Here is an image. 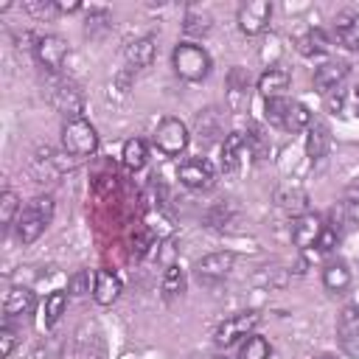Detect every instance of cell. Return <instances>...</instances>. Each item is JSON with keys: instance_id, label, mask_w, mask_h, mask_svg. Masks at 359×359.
Segmentation results:
<instances>
[{"instance_id": "cell-4", "label": "cell", "mask_w": 359, "mask_h": 359, "mask_svg": "<svg viewBox=\"0 0 359 359\" xmlns=\"http://www.w3.org/2000/svg\"><path fill=\"white\" fill-rule=\"evenodd\" d=\"M62 149L70 157H90V154H95L98 135H95L93 123L84 121V118L65 121V126H62Z\"/></svg>"}, {"instance_id": "cell-7", "label": "cell", "mask_w": 359, "mask_h": 359, "mask_svg": "<svg viewBox=\"0 0 359 359\" xmlns=\"http://www.w3.org/2000/svg\"><path fill=\"white\" fill-rule=\"evenodd\" d=\"M154 146L163 154H180L188 146V126L180 118H163L154 129Z\"/></svg>"}, {"instance_id": "cell-37", "label": "cell", "mask_w": 359, "mask_h": 359, "mask_svg": "<svg viewBox=\"0 0 359 359\" xmlns=\"http://www.w3.org/2000/svg\"><path fill=\"white\" fill-rule=\"evenodd\" d=\"M14 342H17V339H14V331H11L8 325H3V328H0V356H3V359L11 356Z\"/></svg>"}, {"instance_id": "cell-1", "label": "cell", "mask_w": 359, "mask_h": 359, "mask_svg": "<svg viewBox=\"0 0 359 359\" xmlns=\"http://www.w3.org/2000/svg\"><path fill=\"white\" fill-rule=\"evenodd\" d=\"M50 219H53V199L50 196H34L17 216V238L22 244L36 241L45 233V227L50 224Z\"/></svg>"}, {"instance_id": "cell-5", "label": "cell", "mask_w": 359, "mask_h": 359, "mask_svg": "<svg viewBox=\"0 0 359 359\" xmlns=\"http://www.w3.org/2000/svg\"><path fill=\"white\" fill-rule=\"evenodd\" d=\"M48 98H50V104H53L62 115H67V121H70V118H81L84 95H81V90H79L76 81H70V79H53V81L48 84Z\"/></svg>"}, {"instance_id": "cell-38", "label": "cell", "mask_w": 359, "mask_h": 359, "mask_svg": "<svg viewBox=\"0 0 359 359\" xmlns=\"http://www.w3.org/2000/svg\"><path fill=\"white\" fill-rule=\"evenodd\" d=\"M345 213L351 222H359V194H353L348 202H345Z\"/></svg>"}, {"instance_id": "cell-14", "label": "cell", "mask_w": 359, "mask_h": 359, "mask_svg": "<svg viewBox=\"0 0 359 359\" xmlns=\"http://www.w3.org/2000/svg\"><path fill=\"white\" fill-rule=\"evenodd\" d=\"M180 182L188 185V188H194V191H208L213 185V168H210V163L208 160H199V157L185 160L180 165Z\"/></svg>"}, {"instance_id": "cell-34", "label": "cell", "mask_w": 359, "mask_h": 359, "mask_svg": "<svg viewBox=\"0 0 359 359\" xmlns=\"http://www.w3.org/2000/svg\"><path fill=\"white\" fill-rule=\"evenodd\" d=\"M151 247H154V233H151V230L143 227V230H137V233L132 236V255H135V258H143Z\"/></svg>"}, {"instance_id": "cell-20", "label": "cell", "mask_w": 359, "mask_h": 359, "mask_svg": "<svg viewBox=\"0 0 359 359\" xmlns=\"http://www.w3.org/2000/svg\"><path fill=\"white\" fill-rule=\"evenodd\" d=\"M121 294V280L118 275H112L109 269H98L95 272V283H93V300L98 306H112Z\"/></svg>"}, {"instance_id": "cell-26", "label": "cell", "mask_w": 359, "mask_h": 359, "mask_svg": "<svg viewBox=\"0 0 359 359\" xmlns=\"http://www.w3.org/2000/svg\"><path fill=\"white\" fill-rule=\"evenodd\" d=\"M328 48H331V39H328V34L323 28H311L309 34H303L297 39V50L303 56H323Z\"/></svg>"}, {"instance_id": "cell-10", "label": "cell", "mask_w": 359, "mask_h": 359, "mask_svg": "<svg viewBox=\"0 0 359 359\" xmlns=\"http://www.w3.org/2000/svg\"><path fill=\"white\" fill-rule=\"evenodd\" d=\"M269 17H272V3H269V0L244 3V6L238 8V28H241V34H247V36H258L261 31H266Z\"/></svg>"}, {"instance_id": "cell-9", "label": "cell", "mask_w": 359, "mask_h": 359, "mask_svg": "<svg viewBox=\"0 0 359 359\" xmlns=\"http://www.w3.org/2000/svg\"><path fill=\"white\" fill-rule=\"evenodd\" d=\"M34 56L48 73H59L65 59H67V42L56 34H45L34 42Z\"/></svg>"}, {"instance_id": "cell-12", "label": "cell", "mask_w": 359, "mask_h": 359, "mask_svg": "<svg viewBox=\"0 0 359 359\" xmlns=\"http://www.w3.org/2000/svg\"><path fill=\"white\" fill-rule=\"evenodd\" d=\"M227 107L233 112L250 109V73L244 67H230L227 73Z\"/></svg>"}, {"instance_id": "cell-28", "label": "cell", "mask_w": 359, "mask_h": 359, "mask_svg": "<svg viewBox=\"0 0 359 359\" xmlns=\"http://www.w3.org/2000/svg\"><path fill=\"white\" fill-rule=\"evenodd\" d=\"M20 196L14 191H3L0 194V224L3 230H8L11 224H17V216H20Z\"/></svg>"}, {"instance_id": "cell-2", "label": "cell", "mask_w": 359, "mask_h": 359, "mask_svg": "<svg viewBox=\"0 0 359 359\" xmlns=\"http://www.w3.org/2000/svg\"><path fill=\"white\" fill-rule=\"evenodd\" d=\"M264 112H266V121H269V123H275V126H280V129H286V132L309 129L311 121H314L306 104L292 101V98H283V95H280V98H266Z\"/></svg>"}, {"instance_id": "cell-23", "label": "cell", "mask_w": 359, "mask_h": 359, "mask_svg": "<svg viewBox=\"0 0 359 359\" xmlns=\"http://www.w3.org/2000/svg\"><path fill=\"white\" fill-rule=\"evenodd\" d=\"M328 146H331V132L323 121H311L309 126V135H306V154L309 160H323L328 154Z\"/></svg>"}, {"instance_id": "cell-27", "label": "cell", "mask_w": 359, "mask_h": 359, "mask_svg": "<svg viewBox=\"0 0 359 359\" xmlns=\"http://www.w3.org/2000/svg\"><path fill=\"white\" fill-rule=\"evenodd\" d=\"M121 157H123V165H126L129 171H140V168L146 165V160H149V149H146V143H143L140 137H129V140L123 143Z\"/></svg>"}, {"instance_id": "cell-24", "label": "cell", "mask_w": 359, "mask_h": 359, "mask_svg": "<svg viewBox=\"0 0 359 359\" xmlns=\"http://www.w3.org/2000/svg\"><path fill=\"white\" fill-rule=\"evenodd\" d=\"M275 202H278L286 213H292V216L309 213V194H306L300 185H283V188H278Z\"/></svg>"}, {"instance_id": "cell-33", "label": "cell", "mask_w": 359, "mask_h": 359, "mask_svg": "<svg viewBox=\"0 0 359 359\" xmlns=\"http://www.w3.org/2000/svg\"><path fill=\"white\" fill-rule=\"evenodd\" d=\"M93 283H95V272H90V269H79V272L67 280V292H70V297H84V294H90Z\"/></svg>"}, {"instance_id": "cell-36", "label": "cell", "mask_w": 359, "mask_h": 359, "mask_svg": "<svg viewBox=\"0 0 359 359\" xmlns=\"http://www.w3.org/2000/svg\"><path fill=\"white\" fill-rule=\"evenodd\" d=\"M205 222H208L210 227H224V224L230 222V205H213V208L208 210Z\"/></svg>"}, {"instance_id": "cell-30", "label": "cell", "mask_w": 359, "mask_h": 359, "mask_svg": "<svg viewBox=\"0 0 359 359\" xmlns=\"http://www.w3.org/2000/svg\"><path fill=\"white\" fill-rule=\"evenodd\" d=\"M182 31L191 34V36L208 34V31H210V14L202 11V8H191V11L185 14V20H182Z\"/></svg>"}, {"instance_id": "cell-16", "label": "cell", "mask_w": 359, "mask_h": 359, "mask_svg": "<svg viewBox=\"0 0 359 359\" xmlns=\"http://www.w3.org/2000/svg\"><path fill=\"white\" fill-rule=\"evenodd\" d=\"M348 62H325V65H320L317 70H314V90L317 93H334L342 81H345V76H348Z\"/></svg>"}, {"instance_id": "cell-22", "label": "cell", "mask_w": 359, "mask_h": 359, "mask_svg": "<svg viewBox=\"0 0 359 359\" xmlns=\"http://www.w3.org/2000/svg\"><path fill=\"white\" fill-rule=\"evenodd\" d=\"M123 56H126V65H129L132 70H143V67H149V65L154 62V39H151V36L132 39V42L126 45Z\"/></svg>"}, {"instance_id": "cell-35", "label": "cell", "mask_w": 359, "mask_h": 359, "mask_svg": "<svg viewBox=\"0 0 359 359\" xmlns=\"http://www.w3.org/2000/svg\"><path fill=\"white\" fill-rule=\"evenodd\" d=\"M337 241H339V224H325L314 247H317V252H331L337 247Z\"/></svg>"}, {"instance_id": "cell-17", "label": "cell", "mask_w": 359, "mask_h": 359, "mask_svg": "<svg viewBox=\"0 0 359 359\" xmlns=\"http://www.w3.org/2000/svg\"><path fill=\"white\" fill-rule=\"evenodd\" d=\"M244 146H247V137L241 132H227V137L222 140V171L227 177H236L238 174Z\"/></svg>"}, {"instance_id": "cell-25", "label": "cell", "mask_w": 359, "mask_h": 359, "mask_svg": "<svg viewBox=\"0 0 359 359\" xmlns=\"http://www.w3.org/2000/svg\"><path fill=\"white\" fill-rule=\"evenodd\" d=\"M323 286L328 289V292H334V294H339V292H345L348 286H351V269H348V264L345 261H328L325 266H323Z\"/></svg>"}, {"instance_id": "cell-3", "label": "cell", "mask_w": 359, "mask_h": 359, "mask_svg": "<svg viewBox=\"0 0 359 359\" xmlns=\"http://www.w3.org/2000/svg\"><path fill=\"white\" fill-rule=\"evenodd\" d=\"M171 62H174V70L180 79L185 81H202L208 73H210V56L205 48L199 45H191V42H180L171 53Z\"/></svg>"}, {"instance_id": "cell-19", "label": "cell", "mask_w": 359, "mask_h": 359, "mask_svg": "<svg viewBox=\"0 0 359 359\" xmlns=\"http://www.w3.org/2000/svg\"><path fill=\"white\" fill-rule=\"evenodd\" d=\"M34 306H36V297H34L31 289H25V286H11L8 294H6V303H3V314H6V320L25 317V314L34 311Z\"/></svg>"}, {"instance_id": "cell-18", "label": "cell", "mask_w": 359, "mask_h": 359, "mask_svg": "<svg viewBox=\"0 0 359 359\" xmlns=\"http://www.w3.org/2000/svg\"><path fill=\"white\" fill-rule=\"evenodd\" d=\"M289 81H292L289 70L272 65V67H266V70L258 76V93H261L264 98H280L283 90H289Z\"/></svg>"}, {"instance_id": "cell-41", "label": "cell", "mask_w": 359, "mask_h": 359, "mask_svg": "<svg viewBox=\"0 0 359 359\" xmlns=\"http://www.w3.org/2000/svg\"><path fill=\"white\" fill-rule=\"evenodd\" d=\"M210 359H227V356H222V353H216V356H210Z\"/></svg>"}, {"instance_id": "cell-21", "label": "cell", "mask_w": 359, "mask_h": 359, "mask_svg": "<svg viewBox=\"0 0 359 359\" xmlns=\"http://www.w3.org/2000/svg\"><path fill=\"white\" fill-rule=\"evenodd\" d=\"M334 31L345 48L359 50V11H339L334 17Z\"/></svg>"}, {"instance_id": "cell-39", "label": "cell", "mask_w": 359, "mask_h": 359, "mask_svg": "<svg viewBox=\"0 0 359 359\" xmlns=\"http://www.w3.org/2000/svg\"><path fill=\"white\" fill-rule=\"evenodd\" d=\"M25 8L34 14H50V11H56V3H25Z\"/></svg>"}, {"instance_id": "cell-8", "label": "cell", "mask_w": 359, "mask_h": 359, "mask_svg": "<svg viewBox=\"0 0 359 359\" xmlns=\"http://www.w3.org/2000/svg\"><path fill=\"white\" fill-rule=\"evenodd\" d=\"M337 337H339L342 351L351 359H359V306L356 303L342 306L337 317Z\"/></svg>"}, {"instance_id": "cell-31", "label": "cell", "mask_w": 359, "mask_h": 359, "mask_svg": "<svg viewBox=\"0 0 359 359\" xmlns=\"http://www.w3.org/2000/svg\"><path fill=\"white\" fill-rule=\"evenodd\" d=\"M269 342L264 339V337H258V334H250V337H244V345H241V351H238V359H269Z\"/></svg>"}, {"instance_id": "cell-13", "label": "cell", "mask_w": 359, "mask_h": 359, "mask_svg": "<svg viewBox=\"0 0 359 359\" xmlns=\"http://www.w3.org/2000/svg\"><path fill=\"white\" fill-rule=\"evenodd\" d=\"M323 227L325 224H323V219L317 213L294 216V222H292V241H294V247H300V250L314 247L317 238H320V233H323Z\"/></svg>"}, {"instance_id": "cell-43", "label": "cell", "mask_w": 359, "mask_h": 359, "mask_svg": "<svg viewBox=\"0 0 359 359\" xmlns=\"http://www.w3.org/2000/svg\"><path fill=\"white\" fill-rule=\"evenodd\" d=\"M191 359H199V356H191Z\"/></svg>"}, {"instance_id": "cell-29", "label": "cell", "mask_w": 359, "mask_h": 359, "mask_svg": "<svg viewBox=\"0 0 359 359\" xmlns=\"http://www.w3.org/2000/svg\"><path fill=\"white\" fill-rule=\"evenodd\" d=\"M182 289H185V275H182L180 264H168L165 272H163V294L168 300H174V297L182 294Z\"/></svg>"}, {"instance_id": "cell-40", "label": "cell", "mask_w": 359, "mask_h": 359, "mask_svg": "<svg viewBox=\"0 0 359 359\" xmlns=\"http://www.w3.org/2000/svg\"><path fill=\"white\" fill-rule=\"evenodd\" d=\"M79 3H56V11H79Z\"/></svg>"}, {"instance_id": "cell-42", "label": "cell", "mask_w": 359, "mask_h": 359, "mask_svg": "<svg viewBox=\"0 0 359 359\" xmlns=\"http://www.w3.org/2000/svg\"><path fill=\"white\" fill-rule=\"evenodd\" d=\"M320 359H334V356H320Z\"/></svg>"}, {"instance_id": "cell-11", "label": "cell", "mask_w": 359, "mask_h": 359, "mask_svg": "<svg viewBox=\"0 0 359 359\" xmlns=\"http://www.w3.org/2000/svg\"><path fill=\"white\" fill-rule=\"evenodd\" d=\"M236 264V255L230 250H219V252H210L205 255L202 261H196V278L202 283H219L227 278V272L233 269Z\"/></svg>"}, {"instance_id": "cell-6", "label": "cell", "mask_w": 359, "mask_h": 359, "mask_svg": "<svg viewBox=\"0 0 359 359\" xmlns=\"http://www.w3.org/2000/svg\"><path fill=\"white\" fill-rule=\"evenodd\" d=\"M261 323V314L258 311H238V314H233V317H227L219 328H216V345L219 348H230V345H236L241 337H250L252 331H255V325Z\"/></svg>"}, {"instance_id": "cell-15", "label": "cell", "mask_w": 359, "mask_h": 359, "mask_svg": "<svg viewBox=\"0 0 359 359\" xmlns=\"http://www.w3.org/2000/svg\"><path fill=\"white\" fill-rule=\"evenodd\" d=\"M196 135L199 140L208 146V143H216V140H224L227 137V126H224V115L213 107L202 109L196 115Z\"/></svg>"}, {"instance_id": "cell-32", "label": "cell", "mask_w": 359, "mask_h": 359, "mask_svg": "<svg viewBox=\"0 0 359 359\" xmlns=\"http://www.w3.org/2000/svg\"><path fill=\"white\" fill-rule=\"evenodd\" d=\"M67 309V292H50L45 300V325H56Z\"/></svg>"}]
</instances>
